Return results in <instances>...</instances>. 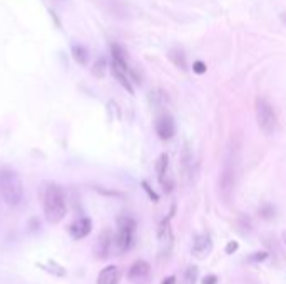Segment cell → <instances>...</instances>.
<instances>
[{
    "label": "cell",
    "instance_id": "cell-25",
    "mask_svg": "<svg viewBox=\"0 0 286 284\" xmlns=\"http://www.w3.org/2000/svg\"><path fill=\"white\" fill-rule=\"evenodd\" d=\"M236 249H238V242L236 241L228 242V246H226V254H233V252H236Z\"/></svg>",
    "mask_w": 286,
    "mask_h": 284
},
{
    "label": "cell",
    "instance_id": "cell-3",
    "mask_svg": "<svg viewBox=\"0 0 286 284\" xmlns=\"http://www.w3.org/2000/svg\"><path fill=\"white\" fill-rule=\"evenodd\" d=\"M254 111L259 131L265 135H273L274 129H276V112H274L273 105L265 97L259 96L254 100Z\"/></svg>",
    "mask_w": 286,
    "mask_h": 284
},
{
    "label": "cell",
    "instance_id": "cell-29",
    "mask_svg": "<svg viewBox=\"0 0 286 284\" xmlns=\"http://www.w3.org/2000/svg\"><path fill=\"white\" fill-rule=\"evenodd\" d=\"M281 22H283V24H286V14L281 15Z\"/></svg>",
    "mask_w": 286,
    "mask_h": 284
},
{
    "label": "cell",
    "instance_id": "cell-5",
    "mask_svg": "<svg viewBox=\"0 0 286 284\" xmlns=\"http://www.w3.org/2000/svg\"><path fill=\"white\" fill-rule=\"evenodd\" d=\"M134 234H135V221L133 217L122 216L118 224V248L120 252H126L131 249V246L134 242Z\"/></svg>",
    "mask_w": 286,
    "mask_h": 284
},
{
    "label": "cell",
    "instance_id": "cell-8",
    "mask_svg": "<svg viewBox=\"0 0 286 284\" xmlns=\"http://www.w3.org/2000/svg\"><path fill=\"white\" fill-rule=\"evenodd\" d=\"M193 256L198 259H206L213 251V241L208 234H196L193 239Z\"/></svg>",
    "mask_w": 286,
    "mask_h": 284
},
{
    "label": "cell",
    "instance_id": "cell-9",
    "mask_svg": "<svg viewBox=\"0 0 286 284\" xmlns=\"http://www.w3.org/2000/svg\"><path fill=\"white\" fill-rule=\"evenodd\" d=\"M92 231V221L89 217H82L79 221H75L72 226L69 227V233L74 239H82V237L89 236Z\"/></svg>",
    "mask_w": 286,
    "mask_h": 284
},
{
    "label": "cell",
    "instance_id": "cell-6",
    "mask_svg": "<svg viewBox=\"0 0 286 284\" xmlns=\"http://www.w3.org/2000/svg\"><path fill=\"white\" fill-rule=\"evenodd\" d=\"M154 129H156V134L161 141H169L172 139V135L176 134V124L169 114H163L156 119L154 122Z\"/></svg>",
    "mask_w": 286,
    "mask_h": 284
},
{
    "label": "cell",
    "instance_id": "cell-10",
    "mask_svg": "<svg viewBox=\"0 0 286 284\" xmlns=\"http://www.w3.org/2000/svg\"><path fill=\"white\" fill-rule=\"evenodd\" d=\"M149 272H151L149 263H146V261H135L129 269V279L131 281H141V279L148 278Z\"/></svg>",
    "mask_w": 286,
    "mask_h": 284
},
{
    "label": "cell",
    "instance_id": "cell-17",
    "mask_svg": "<svg viewBox=\"0 0 286 284\" xmlns=\"http://www.w3.org/2000/svg\"><path fill=\"white\" fill-rule=\"evenodd\" d=\"M105 72H107V59L105 57H99L92 66V75L97 79H104Z\"/></svg>",
    "mask_w": 286,
    "mask_h": 284
},
{
    "label": "cell",
    "instance_id": "cell-4",
    "mask_svg": "<svg viewBox=\"0 0 286 284\" xmlns=\"http://www.w3.org/2000/svg\"><path fill=\"white\" fill-rule=\"evenodd\" d=\"M218 187H219L221 199L224 202H229L236 187V162L233 157H228L224 161V166L219 174V181H218Z\"/></svg>",
    "mask_w": 286,
    "mask_h": 284
},
{
    "label": "cell",
    "instance_id": "cell-12",
    "mask_svg": "<svg viewBox=\"0 0 286 284\" xmlns=\"http://www.w3.org/2000/svg\"><path fill=\"white\" fill-rule=\"evenodd\" d=\"M109 248H111V231L104 229L102 233H101L99 239H97L96 254L99 257H105L109 254Z\"/></svg>",
    "mask_w": 286,
    "mask_h": 284
},
{
    "label": "cell",
    "instance_id": "cell-24",
    "mask_svg": "<svg viewBox=\"0 0 286 284\" xmlns=\"http://www.w3.org/2000/svg\"><path fill=\"white\" fill-rule=\"evenodd\" d=\"M259 213H261L263 217H266V219H268V217H271V216L274 214V209H273V207H271V206H265L261 211H259Z\"/></svg>",
    "mask_w": 286,
    "mask_h": 284
},
{
    "label": "cell",
    "instance_id": "cell-19",
    "mask_svg": "<svg viewBox=\"0 0 286 284\" xmlns=\"http://www.w3.org/2000/svg\"><path fill=\"white\" fill-rule=\"evenodd\" d=\"M44 269L49 271V272H52L54 276H59V278H64V276H66V269H64L62 266H59L55 261H49V263L44 266Z\"/></svg>",
    "mask_w": 286,
    "mask_h": 284
},
{
    "label": "cell",
    "instance_id": "cell-1",
    "mask_svg": "<svg viewBox=\"0 0 286 284\" xmlns=\"http://www.w3.org/2000/svg\"><path fill=\"white\" fill-rule=\"evenodd\" d=\"M45 219L52 224H57L67 214V202L64 189L55 183H47L42 192Z\"/></svg>",
    "mask_w": 286,
    "mask_h": 284
},
{
    "label": "cell",
    "instance_id": "cell-11",
    "mask_svg": "<svg viewBox=\"0 0 286 284\" xmlns=\"http://www.w3.org/2000/svg\"><path fill=\"white\" fill-rule=\"evenodd\" d=\"M119 276H120V272L118 266H107L99 272L97 284H118Z\"/></svg>",
    "mask_w": 286,
    "mask_h": 284
},
{
    "label": "cell",
    "instance_id": "cell-28",
    "mask_svg": "<svg viewBox=\"0 0 286 284\" xmlns=\"http://www.w3.org/2000/svg\"><path fill=\"white\" fill-rule=\"evenodd\" d=\"M163 284H176V278H174V276H169L168 279H164Z\"/></svg>",
    "mask_w": 286,
    "mask_h": 284
},
{
    "label": "cell",
    "instance_id": "cell-18",
    "mask_svg": "<svg viewBox=\"0 0 286 284\" xmlns=\"http://www.w3.org/2000/svg\"><path fill=\"white\" fill-rule=\"evenodd\" d=\"M191 170H193V156L189 152V147L184 146V152H183V174L184 177H191Z\"/></svg>",
    "mask_w": 286,
    "mask_h": 284
},
{
    "label": "cell",
    "instance_id": "cell-30",
    "mask_svg": "<svg viewBox=\"0 0 286 284\" xmlns=\"http://www.w3.org/2000/svg\"><path fill=\"white\" fill-rule=\"evenodd\" d=\"M283 241H285V244H286V231L283 233Z\"/></svg>",
    "mask_w": 286,
    "mask_h": 284
},
{
    "label": "cell",
    "instance_id": "cell-20",
    "mask_svg": "<svg viewBox=\"0 0 286 284\" xmlns=\"http://www.w3.org/2000/svg\"><path fill=\"white\" fill-rule=\"evenodd\" d=\"M149 99H151V102H152L154 105H161V104H164L166 102V94L163 92V90H159V89H156V90H151V94H149Z\"/></svg>",
    "mask_w": 286,
    "mask_h": 284
},
{
    "label": "cell",
    "instance_id": "cell-14",
    "mask_svg": "<svg viewBox=\"0 0 286 284\" xmlns=\"http://www.w3.org/2000/svg\"><path fill=\"white\" fill-rule=\"evenodd\" d=\"M111 70H112V75H114V79L119 82L120 85L124 87V89L127 90L129 94H134V89H133V82H131V77H129V74H126V72H122V70H119V69H116V67H111Z\"/></svg>",
    "mask_w": 286,
    "mask_h": 284
},
{
    "label": "cell",
    "instance_id": "cell-16",
    "mask_svg": "<svg viewBox=\"0 0 286 284\" xmlns=\"http://www.w3.org/2000/svg\"><path fill=\"white\" fill-rule=\"evenodd\" d=\"M72 59L79 64V66H85V64L89 62L87 49H85L84 45H81V44H74L72 45Z\"/></svg>",
    "mask_w": 286,
    "mask_h": 284
},
{
    "label": "cell",
    "instance_id": "cell-7",
    "mask_svg": "<svg viewBox=\"0 0 286 284\" xmlns=\"http://www.w3.org/2000/svg\"><path fill=\"white\" fill-rule=\"evenodd\" d=\"M174 213V207H172L171 214L168 216V217L164 219L163 222L157 227V241H159L161 244V249H163L164 252H169L172 248V241H174V237H172V229H171V216Z\"/></svg>",
    "mask_w": 286,
    "mask_h": 284
},
{
    "label": "cell",
    "instance_id": "cell-2",
    "mask_svg": "<svg viewBox=\"0 0 286 284\" xmlns=\"http://www.w3.org/2000/svg\"><path fill=\"white\" fill-rule=\"evenodd\" d=\"M0 194L9 206H17L24 198V184L15 170L2 169L0 170Z\"/></svg>",
    "mask_w": 286,
    "mask_h": 284
},
{
    "label": "cell",
    "instance_id": "cell-21",
    "mask_svg": "<svg viewBox=\"0 0 286 284\" xmlns=\"http://www.w3.org/2000/svg\"><path fill=\"white\" fill-rule=\"evenodd\" d=\"M196 281H198V267L189 266L184 274V284H196Z\"/></svg>",
    "mask_w": 286,
    "mask_h": 284
},
{
    "label": "cell",
    "instance_id": "cell-27",
    "mask_svg": "<svg viewBox=\"0 0 286 284\" xmlns=\"http://www.w3.org/2000/svg\"><path fill=\"white\" fill-rule=\"evenodd\" d=\"M218 283V278L214 274H209V276H206L204 279H202V284H216Z\"/></svg>",
    "mask_w": 286,
    "mask_h": 284
},
{
    "label": "cell",
    "instance_id": "cell-26",
    "mask_svg": "<svg viewBox=\"0 0 286 284\" xmlns=\"http://www.w3.org/2000/svg\"><path fill=\"white\" fill-rule=\"evenodd\" d=\"M266 257H268V252H256V254H253L250 257V261H256V263H258V261H263V259H266Z\"/></svg>",
    "mask_w": 286,
    "mask_h": 284
},
{
    "label": "cell",
    "instance_id": "cell-13",
    "mask_svg": "<svg viewBox=\"0 0 286 284\" xmlns=\"http://www.w3.org/2000/svg\"><path fill=\"white\" fill-rule=\"evenodd\" d=\"M168 59L171 60L174 67H178L181 70H186V55H184L183 49L172 47L171 50L168 52Z\"/></svg>",
    "mask_w": 286,
    "mask_h": 284
},
{
    "label": "cell",
    "instance_id": "cell-22",
    "mask_svg": "<svg viewBox=\"0 0 286 284\" xmlns=\"http://www.w3.org/2000/svg\"><path fill=\"white\" fill-rule=\"evenodd\" d=\"M142 189H144L146 192H148V196H149V199L151 200H154V202H157V200H159V196L156 194V192L152 191V189H151V185L146 183V181H142Z\"/></svg>",
    "mask_w": 286,
    "mask_h": 284
},
{
    "label": "cell",
    "instance_id": "cell-23",
    "mask_svg": "<svg viewBox=\"0 0 286 284\" xmlns=\"http://www.w3.org/2000/svg\"><path fill=\"white\" fill-rule=\"evenodd\" d=\"M193 70L196 72V74H204V72H206V64L201 62V60H196V62L193 64Z\"/></svg>",
    "mask_w": 286,
    "mask_h": 284
},
{
    "label": "cell",
    "instance_id": "cell-15",
    "mask_svg": "<svg viewBox=\"0 0 286 284\" xmlns=\"http://www.w3.org/2000/svg\"><path fill=\"white\" fill-rule=\"evenodd\" d=\"M168 166H169L168 154H161L159 159L156 161V174H157V181H159L161 184L166 183V176H168Z\"/></svg>",
    "mask_w": 286,
    "mask_h": 284
}]
</instances>
